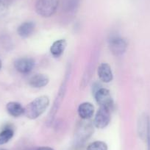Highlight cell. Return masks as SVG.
Instances as JSON below:
<instances>
[{"label": "cell", "mask_w": 150, "mask_h": 150, "mask_svg": "<svg viewBox=\"0 0 150 150\" xmlns=\"http://www.w3.org/2000/svg\"><path fill=\"white\" fill-rule=\"evenodd\" d=\"M50 105V99L47 96H41L29 103L24 108V114L28 119H35L41 116Z\"/></svg>", "instance_id": "1"}, {"label": "cell", "mask_w": 150, "mask_h": 150, "mask_svg": "<svg viewBox=\"0 0 150 150\" xmlns=\"http://www.w3.org/2000/svg\"><path fill=\"white\" fill-rule=\"evenodd\" d=\"M60 0H38L35 11L38 15L48 18L54 15L58 8Z\"/></svg>", "instance_id": "2"}, {"label": "cell", "mask_w": 150, "mask_h": 150, "mask_svg": "<svg viewBox=\"0 0 150 150\" xmlns=\"http://www.w3.org/2000/svg\"><path fill=\"white\" fill-rule=\"evenodd\" d=\"M69 76H70V69H68L66 74V76H65L64 80H63V83H62L61 86H60V89H59L57 97L54 99L53 106L52 108L51 111L50 112V114H49L48 119H47V123H48L49 125H51V124L52 123L53 120H54V117H55L56 116V113H57V111H58L60 105H61L62 103V101H63V98H64L65 94H66V88H67V83L68 80H69Z\"/></svg>", "instance_id": "3"}, {"label": "cell", "mask_w": 150, "mask_h": 150, "mask_svg": "<svg viewBox=\"0 0 150 150\" xmlns=\"http://www.w3.org/2000/svg\"><path fill=\"white\" fill-rule=\"evenodd\" d=\"M96 102L100 107L108 108L111 110L113 108V100L109 91L104 88H99L94 92Z\"/></svg>", "instance_id": "4"}, {"label": "cell", "mask_w": 150, "mask_h": 150, "mask_svg": "<svg viewBox=\"0 0 150 150\" xmlns=\"http://www.w3.org/2000/svg\"><path fill=\"white\" fill-rule=\"evenodd\" d=\"M93 132V127L90 123H82L77 127L75 133V143L83 144L90 138Z\"/></svg>", "instance_id": "5"}, {"label": "cell", "mask_w": 150, "mask_h": 150, "mask_svg": "<svg viewBox=\"0 0 150 150\" xmlns=\"http://www.w3.org/2000/svg\"><path fill=\"white\" fill-rule=\"evenodd\" d=\"M109 47L112 54L115 56H121L126 52L127 43L126 40L122 38L114 36L109 40Z\"/></svg>", "instance_id": "6"}, {"label": "cell", "mask_w": 150, "mask_h": 150, "mask_svg": "<svg viewBox=\"0 0 150 150\" xmlns=\"http://www.w3.org/2000/svg\"><path fill=\"white\" fill-rule=\"evenodd\" d=\"M110 122V110L100 107L95 116L93 124L96 128L104 129L109 125Z\"/></svg>", "instance_id": "7"}, {"label": "cell", "mask_w": 150, "mask_h": 150, "mask_svg": "<svg viewBox=\"0 0 150 150\" xmlns=\"http://www.w3.org/2000/svg\"><path fill=\"white\" fill-rule=\"evenodd\" d=\"M14 66L16 71L21 74H28L33 69L35 61L30 57H21L17 59L14 63Z\"/></svg>", "instance_id": "8"}, {"label": "cell", "mask_w": 150, "mask_h": 150, "mask_svg": "<svg viewBox=\"0 0 150 150\" xmlns=\"http://www.w3.org/2000/svg\"><path fill=\"white\" fill-rule=\"evenodd\" d=\"M138 133L142 139H147L150 135L149 119L146 114L142 115L138 122Z\"/></svg>", "instance_id": "9"}, {"label": "cell", "mask_w": 150, "mask_h": 150, "mask_svg": "<svg viewBox=\"0 0 150 150\" xmlns=\"http://www.w3.org/2000/svg\"><path fill=\"white\" fill-rule=\"evenodd\" d=\"M98 76L101 81L108 83L113 79L112 69L108 63H102L98 68Z\"/></svg>", "instance_id": "10"}, {"label": "cell", "mask_w": 150, "mask_h": 150, "mask_svg": "<svg viewBox=\"0 0 150 150\" xmlns=\"http://www.w3.org/2000/svg\"><path fill=\"white\" fill-rule=\"evenodd\" d=\"M78 115L83 120H88L93 116L94 112V107L90 102H83L78 108Z\"/></svg>", "instance_id": "11"}, {"label": "cell", "mask_w": 150, "mask_h": 150, "mask_svg": "<svg viewBox=\"0 0 150 150\" xmlns=\"http://www.w3.org/2000/svg\"><path fill=\"white\" fill-rule=\"evenodd\" d=\"M50 82L49 77L46 74H38L34 75L29 80V84L30 86L35 88H41L45 87Z\"/></svg>", "instance_id": "12"}, {"label": "cell", "mask_w": 150, "mask_h": 150, "mask_svg": "<svg viewBox=\"0 0 150 150\" xmlns=\"http://www.w3.org/2000/svg\"><path fill=\"white\" fill-rule=\"evenodd\" d=\"M66 46H67V43H66V40H57V41H54L52 45L51 46L50 52L54 57H56V58L60 57L64 53Z\"/></svg>", "instance_id": "13"}, {"label": "cell", "mask_w": 150, "mask_h": 150, "mask_svg": "<svg viewBox=\"0 0 150 150\" xmlns=\"http://www.w3.org/2000/svg\"><path fill=\"white\" fill-rule=\"evenodd\" d=\"M35 25L33 21H26L18 27L17 33L20 37L26 38L30 37L33 34L35 30Z\"/></svg>", "instance_id": "14"}, {"label": "cell", "mask_w": 150, "mask_h": 150, "mask_svg": "<svg viewBox=\"0 0 150 150\" xmlns=\"http://www.w3.org/2000/svg\"><path fill=\"white\" fill-rule=\"evenodd\" d=\"M6 109L8 113L13 117H18L24 114V108L18 102H8L6 105Z\"/></svg>", "instance_id": "15"}, {"label": "cell", "mask_w": 150, "mask_h": 150, "mask_svg": "<svg viewBox=\"0 0 150 150\" xmlns=\"http://www.w3.org/2000/svg\"><path fill=\"white\" fill-rule=\"evenodd\" d=\"M14 132L11 128H6L0 132V146L7 144L13 137Z\"/></svg>", "instance_id": "16"}, {"label": "cell", "mask_w": 150, "mask_h": 150, "mask_svg": "<svg viewBox=\"0 0 150 150\" xmlns=\"http://www.w3.org/2000/svg\"><path fill=\"white\" fill-rule=\"evenodd\" d=\"M108 149L106 143L100 141H94L89 144L87 147V150H108Z\"/></svg>", "instance_id": "17"}, {"label": "cell", "mask_w": 150, "mask_h": 150, "mask_svg": "<svg viewBox=\"0 0 150 150\" xmlns=\"http://www.w3.org/2000/svg\"><path fill=\"white\" fill-rule=\"evenodd\" d=\"M8 8L4 0H0V18L4 17L8 13Z\"/></svg>", "instance_id": "18"}, {"label": "cell", "mask_w": 150, "mask_h": 150, "mask_svg": "<svg viewBox=\"0 0 150 150\" xmlns=\"http://www.w3.org/2000/svg\"><path fill=\"white\" fill-rule=\"evenodd\" d=\"M80 0H66V7L68 10H73L77 8Z\"/></svg>", "instance_id": "19"}, {"label": "cell", "mask_w": 150, "mask_h": 150, "mask_svg": "<svg viewBox=\"0 0 150 150\" xmlns=\"http://www.w3.org/2000/svg\"><path fill=\"white\" fill-rule=\"evenodd\" d=\"M30 150H54L52 147L49 146H40V147H36V148H33Z\"/></svg>", "instance_id": "20"}, {"label": "cell", "mask_w": 150, "mask_h": 150, "mask_svg": "<svg viewBox=\"0 0 150 150\" xmlns=\"http://www.w3.org/2000/svg\"><path fill=\"white\" fill-rule=\"evenodd\" d=\"M2 61H1V60H0V70L2 69Z\"/></svg>", "instance_id": "21"}, {"label": "cell", "mask_w": 150, "mask_h": 150, "mask_svg": "<svg viewBox=\"0 0 150 150\" xmlns=\"http://www.w3.org/2000/svg\"><path fill=\"white\" fill-rule=\"evenodd\" d=\"M0 150H5V149H0Z\"/></svg>", "instance_id": "22"}]
</instances>
